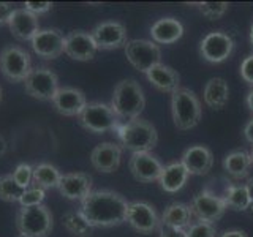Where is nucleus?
Returning <instances> with one entry per match:
<instances>
[{
  "instance_id": "20",
  "label": "nucleus",
  "mask_w": 253,
  "mask_h": 237,
  "mask_svg": "<svg viewBox=\"0 0 253 237\" xmlns=\"http://www.w3.org/2000/svg\"><path fill=\"white\" fill-rule=\"evenodd\" d=\"M59 192L70 201H83L92 192V177L85 172L63 174L59 184Z\"/></svg>"
},
{
  "instance_id": "10",
  "label": "nucleus",
  "mask_w": 253,
  "mask_h": 237,
  "mask_svg": "<svg viewBox=\"0 0 253 237\" xmlns=\"http://www.w3.org/2000/svg\"><path fill=\"white\" fill-rule=\"evenodd\" d=\"M190 209L196 220L201 221H218L226 212V204L223 198L217 196L215 193L209 192L208 188H204L201 193H198L190 204Z\"/></svg>"
},
{
  "instance_id": "32",
  "label": "nucleus",
  "mask_w": 253,
  "mask_h": 237,
  "mask_svg": "<svg viewBox=\"0 0 253 237\" xmlns=\"http://www.w3.org/2000/svg\"><path fill=\"white\" fill-rule=\"evenodd\" d=\"M196 5L200 6V11L203 13V16H206L211 21L223 18L229 8L228 2H200Z\"/></svg>"
},
{
  "instance_id": "1",
  "label": "nucleus",
  "mask_w": 253,
  "mask_h": 237,
  "mask_svg": "<svg viewBox=\"0 0 253 237\" xmlns=\"http://www.w3.org/2000/svg\"><path fill=\"white\" fill-rule=\"evenodd\" d=\"M128 204L111 190H95L81 201L79 212L92 228H114L126 220Z\"/></svg>"
},
{
  "instance_id": "47",
  "label": "nucleus",
  "mask_w": 253,
  "mask_h": 237,
  "mask_svg": "<svg viewBox=\"0 0 253 237\" xmlns=\"http://www.w3.org/2000/svg\"><path fill=\"white\" fill-rule=\"evenodd\" d=\"M18 237H29V236H24V234H19Z\"/></svg>"
},
{
  "instance_id": "5",
  "label": "nucleus",
  "mask_w": 253,
  "mask_h": 237,
  "mask_svg": "<svg viewBox=\"0 0 253 237\" xmlns=\"http://www.w3.org/2000/svg\"><path fill=\"white\" fill-rule=\"evenodd\" d=\"M52 213L43 204L21 207L16 213V228L19 234L29 237H47L52 231Z\"/></svg>"
},
{
  "instance_id": "13",
  "label": "nucleus",
  "mask_w": 253,
  "mask_h": 237,
  "mask_svg": "<svg viewBox=\"0 0 253 237\" xmlns=\"http://www.w3.org/2000/svg\"><path fill=\"white\" fill-rule=\"evenodd\" d=\"M32 49L42 59H57L65 52V37L57 29L38 30V34L32 38Z\"/></svg>"
},
{
  "instance_id": "44",
  "label": "nucleus",
  "mask_w": 253,
  "mask_h": 237,
  "mask_svg": "<svg viewBox=\"0 0 253 237\" xmlns=\"http://www.w3.org/2000/svg\"><path fill=\"white\" fill-rule=\"evenodd\" d=\"M250 44H252V49H253V24L250 27Z\"/></svg>"
},
{
  "instance_id": "7",
  "label": "nucleus",
  "mask_w": 253,
  "mask_h": 237,
  "mask_svg": "<svg viewBox=\"0 0 253 237\" xmlns=\"http://www.w3.org/2000/svg\"><path fill=\"white\" fill-rule=\"evenodd\" d=\"M0 71L11 82H24L32 71V59L19 46H6L0 52Z\"/></svg>"
},
{
  "instance_id": "27",
  "label": "nucleus",
  "mask_w": 253,
  "mask_h": 237,
  "mask_svg": "<svg viewBox=\"0 0 253 237\" xmlns=\"http://www.w3.org/2000/svg\"><path fill=\"white\" fill-rule=\"evenodd\" d=\"M252 168L250 154L245 150H233L223 158V169L234 179H244L249 176Z\"/></svg>"
},
{
  "instance_id": "35",
  "label": "nucleus",
  "mask_w": 253,
  "mask_h": 237,
  "mask_svg": "<svg viewBox=\"0 0 253 237\" xmlns=\"http://www.w3.org/2000/svg\"><path fill=\"white\" fill-rule=\"evenodd\" d=\"M44 190L40 188V187H29L26 192L22 193L21 199H19V204L21 207H32V205H40L43 204L44 201Z\"/></svg>"
},
{
  "instance_id": "3",
  "label": "nucleus",
  "mask_w": 253,
  "mask_h": 237,
  "mask_svg": "<svg viewBox=\"0 0 253 237\" xmlns=\"http://www.w3.org/2000/svg\"><path fill=\"white\" fill-rule=\"evenodd\" d=\"M116 131L122 146L126 150H131L133 154L150 152L158 142L157 128L144 118H134L126 123H119Z\"/></svg>"
},
{
  "instance_id": "26",
  "label": "nucleus",
  "mask_w": 253,
  "mask_h": 237,
  "mask_svg": "<svg viewBox=\"0 0 253 237\" xmlns=\"http://www.w3.org/2000/svg\"><path fill=\"white\" fill-rule=\"evenodd\" d=\"M160 223L187 229L193 223V213H192V209H190V204H184V202L169 204L163 212Z\"/></svg>"
},
{
  "instance_id": "22",
  "label": "nucleus",
  "mask_w": 253,
  "mask_h": 237,
  "mask_svg": "<svg viewBox=\"0 0 253 237\" xmlns=\"http://www.w3.org/2000/svg\"><path fill=\"white\" fill-rule=\"evenodd\" d=\"M149 82L152 84L155 89L166 93H174L180 87V76L174 68L165 65V63H158L152 67L146 73Z\"/></svg>"
},
{
  "instance_id": "14",
  "label": "nucleus",
  "mask_w": 253,
  "mask_h": 237,
  "mask_svg": "<svg viewBox=\"0 0 253 237\" xmlns=\"http://www.w3.org/2000/svg\"><path fill=\"white\" fill-rule=\"evenodd\" d=\"M90 35L98 49H119V47H125V44L128 43L125 26L117 21L100 22L98 26L93 27Z\"/></svg>"
},
{
  "instance_id": "18",
  "label": "nucleus",
  "mask_w": 253,
  "mask_h": 237,
  "mask_svg": "<svg viewBox=\"0 0 253 237\" xmlns=\"http://www.w3.org/2000/svg\"><path fill=\"white\" fill-rule=\"evenodd\" d=\"M180 163L184 164V168L190 176H206L213 166L212 150L201 144L190 146L182 154Z\"/></svg>"
},
{
  "instance_id": "28",
  "label": "nucleus",
  "mask_w": 253,
  "mask_h": 237,
  "mask_svg": "<svg viewBox=\"0 0 253 237\" xmlns=\"http://www.w3.org/2000/svg\"><path fill=\"white\" fill-rule=\"evenodd\" d=\"M221 198L226 204V209L245 212L252 205L245 184H228L225 188V195Z\"/></svg>"
},
{
  "instance_id": "29",
  "label": "nucleus",
  "mask_w": 253,
  "mask_h": 237,
  "mask_svg": "<svg viewBox=\"0 0 253 237\" xmlns=\"http://www.w3.org/2000/svg\"><path fill=\"white\" fill-rule=\"evenodd\" d=\"M60 179V171L49 163H40L34 166V185L43 188L44 192L49 188H57Z\"/></svg>"
},
{
  "instance_id": "9",
  "label": "nucleus",
  "mask_w": 253,
  "mask_h": 237,
  "mask_svg": "<svg viewBox=\"0 0 253 237\" xmlns=\"http://www.w3.org/2000/svg\"><path fill=\"white\" fill-rule=\"evenodd\" d=\"M26 92L32 98L42 101H52L54 95L59 90V78L51 68L37 67L32 68L30 75L24 81Z\"/></svg>"
},
{
  "instance_id": "41",
  "label": "nucleus",
  "mask_w": 253,
  "mask_h": 237,
  "mask_svg": "<svg viewBox=\"0 0 253 237\" xmlns=\"http://www.w3.org/2000/svg\"><path fill=\"white\" fill-rule=\"evenodd\" d=\"M220 237H249V236L242 229H229V231H225Z\"/></svg>"
},
{
  "instance_id": "43",
  "label": "nucleus",
  "mask_w": 253,
  "mask_h": 237,
  "mask_svg": "<svg viewBox=\"0 0 253 237\" xmlns=\"http://www.w3.org/2000/svg\"><path fill=\"white\" fill-rule=\"evenodd\" d=\"M245 103H247V108L253 113V90L247 95V98H245Z\"/></svg>"
},
{
  "instance_id": "48",
  "label": "nucleus",
  "mask_w": 253,
  "mask_h": 237,
  "mask_svg": "<svg viewBox=\"0 0 253 237\" xmlns=\"http://www.w3.org/2000/svg\"><path fill=\"white\" fill-rule=\"evenodd\" d=\"M0 97H2V90H0Z\"/></svg>"
},
{
  "instance_id": "11",
  "label": "nucleus",
  "mask_w": 253,
  "mask_h": 237,
  "mask_svg": "<svg viewBox=\"0 0 253 237\" xmlns=\"http://www.w3.org/2000/svg\"><path fill=\"white\" fill-rule=\"evenodd\" d=\"M234 49V41L225 32H211L200 43L201 57L209 63L225 62Z\"/></svg>"
},
{
  "instance_id": "2",
  "label": "nucleus",
  "mask_w": 253,
  "mask_h": 237,
  "mask_svg": "<svg viewBox=\"0 0 253 237\" xmlns=\"http://www.w3.org/2000/svg\"><path fill=\"white\" fill-rule=\"evenodd\" d=\"M146 106V97L141 85L134 79H124L114 87L111 108L119 118L134 120Z\"/></svg>"
},
{
  "instance_id": "16",
  "label": "nucleus",
  "mask_w": 253,
  "mask_h": 237,
  "mask_svg": "<svg viewBox=\"0 0 253 237\" xmlns=\"http://www.w3.org/2000/svg\"><path fill=\"white\" fill-rule=\"evenodd\" d=\"M98 47L90 34L83 30H75L65 37V54L78 62H89L95 57Z\"/></svg>"
},
{
  "instance_id": "6",
  "label": "nucleus",
  "mask_w": 253,
  "mask_h": 237,
  "mask_svg": "<svg viewBox=\"0 0 253 237\" xmlns=\"http://www.w3.org/2000/svg\"><path fill=\"white\" fill-rule=\"evenodd\" d=\"M79 123L90 133H106L116 130L121 120L111 108V105L100 101L87 103L79 114Z\"/></svg>"
},
{
  "instance_id": "25",
  "label": "nucleus",
  "mask_w": 253,
  "mask_h": 237,
  "mask_svg": "<svg viewBox=\"0 0 253 237\" xmlns=\"http://www.w3.org/2000/svg\"><path fill=\"white\" fill-rule=\"evenodd\" d=\"M204 103L212 109H223L229 100V87L223 78H212L204 85Z\"/></svg>"
},
{
  "instance_id": "12",
  "label": "nucleus",
  "mask_w": 253,
  "mask_h": 237,
  "mask_svg": "<svg viewBox=\"0 0 253 237\" xmlns=\"http://www.w3.org/2000/svg\"><path fill=\"white\" fill-rule=\"evenodd\" d=\"M125 221L139 234H152L160 226V218L157 215L155 207L144 201H134L128 204Z\"/></svg>"
},
{
  "instance_id": "38",
  "label": "nucleus",
  "mask_w": 253,
  "mask_h": 237,
  "mask_svg": "<svg viewBox=\"0 0 253 237\" xmlns=\"http://www.w3.org/2000/svg\"><path fill=\"white\" fill-rule=\"evenodd\" d=\"M26 6V10L34 13V14H43V13H47L52 8V3L51 2H26L24 3Z\"/></svg>"
},
{
  "instance_id": "31",
  "label": "nucleus",
  "mask_w": 253,
  "mask_h": 237,
  "mask_svg": "<svg viewBox=\"0 0 253 237\" xmlns=\"http://www.w3.org/2000/svg\"><path fill=\"white\" fill-rule=\"evenodd\" d=\"M26 192L22 187L16 184L11 174L0 177V199L5 202H19L22 193Z\"/></svg>"
},
{
  "instance_id": "33",
  "label": "nucleus",
  "mask_w": 253,
  "mask_h": 237,
  "mask_svg": "<svg viewBox=\"0 0 253 237\" xmlns=\"http://www.w3.org/2000/svg\"><path fill=\"white\" fill-rule=\"evenodd\" d=\"M187 237H217V229L213 223L196 220L187 229Z\"/></svg>"
},
{
  "instance_id": "15",
  "label": "nucleus",
  "mask_w": 253,
  "mask_h": 237,
  "mask_svg": "<svg viewBox=\"0 0 253 237\" xmlns=\"http://www.w3.org/2000/svg\"><path fill=\"white\" fill-rule=\"evenodd\" d=\"M128 168L131 176L138 182L147 184V182L158 180L163 171V164L150 152H134L130 157Z\"/></svg>"
},
{
  "instance_id": "21",
  "label": "nucleus",
  "mask_w": 253,
  "mask_h": 237,
  "mask_svg": "<svg viewBox=\"0 0 253 237\" xmlns=\"http://www.w3.org/2000/svg\"><path fill=\"white\" fill-rule=\"evenodd\" d=\"M8 27L13 37L19 41H32L38 30H40V24H38V16L27 11L26 8H18L14 10L10 21H8Z\"/></svg>"
},
{
  "instance_id": "42",
  "label": "nucleus",
  "mask_w": 253,
  "mask_h": 237,
  "mask_svg": "<svg viewBox=\"0 0 253 237\" xmlns=\"http://www.w3.org/2000/svg\"><path fill=\"white\" fill-rule=\"evenodd\" d=\"M245 188H247V193L250 198V202L253 204V177H249L247 184H245Z\"/></svg>"
},
{
  "instance_id": "45",
  "label": "nucleus",
  "mask_w": 253,
  "mask_h": 237,
  "mask_svg": "<svg viewBox=\"0 0 253 237\" xmlns=\"http://www.w3.org/2000/svg\"><path fill=\"white\" fill-rule=\"evenodd\" d=\"M3 152V142H2V139H0V154Z\"/></svg>"
},
{
  "instance_id": "40",
  "label": "nucleus",
  "mask_w": 253,
  "mask_h": 237,
  "mask_svg": "<svg viewBox=\"0 0 253 237\" xmlns=\"http://www.w3.org/2000/svg\"><path fill=\"white\" fill-rule=\"evenodd\" d=\"M244 136L253 146V118H252V120H249L247 125L244 126Z\"/></svg>"
},
{
  "instance_id": "17",
  "label": "nucleus",
  "mask_w": 253,
  "mask_h": 237,
  "mask_svg": "<svg viewBox=\"0 0 253 237\" xmlns=\"http://www.w3.org/2000/svg\"><path fill=\"white\" fill-rule=\"evenodd\" d=\"M87 105L85 95L75 87H59L57 93L52 98V106L59 114L67 117H75L83 113Z\"/></svg>"
},
{
  "instance_id": "46",
  "label": "nucleus",
  "mask_w": 253,
  "mask_h": 237,
  "mask_svg": "<svg viewBox=\"0 0 253 237\" xmlns=\"http://www.w3.org/2000/svg\"><path fill=\"white\" fill-rule=\"evenodd\" d=\"M250 158H252V164H253V146H252V150H250Z\"/></svg>"
},
{
  "instance_id": "34",
  "label": "nucleus",
  "mask_w": 253,
  "mask_h": 237,
  "mask_svg": "<svg viewBox=\"0 0 253 237\" xmlns=\"http://www.w3.org/2000/svg\"><path fill=\"white\" fill-rule=\"evenodd\" d=\"M11 176L16 180V184L22 187L24 190H27L32 185V182H34V166H30L27 163H21L14 168Z\"/></svg>"
},
{
  "instance_id": "23",
  "label": "nucleus",
  "mask_w": 253,
  "mask_h": 237,
  "mask_svg": "<svg viewBox=\"0 0 253 237\" xmlns=\"http://www.w3.org/2000/svg\"><path fill=\"white\" fill-rule=\"evenodd\" d=\"M184 35V26L182 22L174 18L158 19L150 27V37L157 44H172Z\"/></svg>"
},
{
  "instance_id": "30",
  "label": "nucleus",
  "mask_w": 253,
  "mask_h": 237,
  "mask_svg": "<svg viewBox=\"0 0 253 237\" xmlns=\"http://www.w3.org/2000/svg\"><path fill=\"white\" fill-rule=\"evenodd\" d=\"M62 223L71 234L79 236V237L90 234V231H92V226L87 223L85 218L81 215V212H79V210L67 212L65 215H63V218H62Z\"/></svg>"
},
{
  "instance_id": "8",
  "label": "nucleus",
  "mask_w": 253,
  "mask_h": 237,
  "mask_svg": "<svg viewBox=\"0 0 253 237\" xmlns=\"http://www.w3.org/2000/svg\"><path fill=\"white\" fill-rule=\"evenodd\" d=\"M125 55L126 60L144 75L152 67L162 63L160 46L152 40H130L125 44Z\"/></svg>"
},
{
  "instance_id": "39",
  "label": "nucleus",
  "mask_w": 253,
  "mask_h": 237,
  "mask_svg": "<svg viewBox=\"0 0 253 237\" xmlns=\"http://www.w3.org/2000/svg\"><path fill=\"white\" fill-rule=\"evenodd\" d=\"M16 10V8H13L11 3L8 2H0V26H3V24H8V21H10L13 11Z\"/></svg>"
},
{
  "instance_id": "24",
  "label": "nucleus",
  "mask_w": 253,
  "mask_h": 237,
  "mask_svg": "<svg viewBox=\"0 0 253 237\" xmlns=\"http://www.w3.org/2000/svg\"><path fill=\"white\" fill-rule=\"evenodd\" d=\"M188 177L190 174L184 168V164L180 161H174L163 166V171L158 177V184L166 193H177L179 190L184 188Z\"/></svg>"
},
{
  "instance_id": "19",
  "label": "nucleus",
  "mask_w": 253,
  "mask_h": 237,
  "mask_svg": "<svg viewBox=\"0 0 253 237\" xmlns=\"http://www.w3.org/2000/svg\"><path fill=\"white\" fill-rule=\"evenodd\" d=\"M122 147L116 142H101L92 150L90 163L98 172H114L121 166Z\"/></svg>"
},
{
  "instance_id": "37",
  "label": "nucleus",
  "mask_w": 253,
  "mask_h": 237,
  "mask_svg": "<svg viewBox=\"0 0 253 237\" xmlns=\"http://www.w3.org/2000/svg\"><path fill=\"white\" fill-rule=\"evenodd\" d=\"M158 237H187V233L182 228H174L160 223V226H158Z\"/></svg>"
},
{
  "instance_id": "36",
  "label": "nucleus",
  "mask_w": 253,
  "mask_h": 237,
  "mask_svg": "<svg viewBox=\"0 0 253 237\" xmlns=\"http://www.w3.org/2000/svg\"><path fill=\"white\" fill-rule=\"evenodd\" d=\"M241 78L244 82H247L250 87H253V54L245 57L241 63Z\"/></svg>"
},
{
  "instance_id": "4",
  "label": "nucleus",
  "mask_w": 253,
  "mask_h": 237,
  "mask_svg": "<svg viewBox=\"0 0 253 237\" xmlns=\"http://www.w3.org/2000/svg\"><path fill=\"white\" fill-rule=\"evenodd\" d=\"M171 113L174 125L179 130H192L201 120V101L193 90L187 87H179L176 92L171 93Z\"/></svg>"
}]
</instances>
